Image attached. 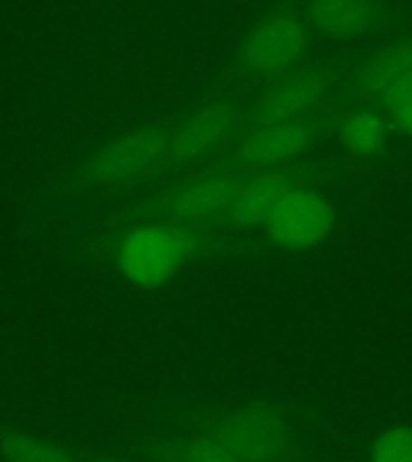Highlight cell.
Instances as JSON below:
<instances>
[{
	"instance_id": "obj_14",
	"label": "cell",
	"mask_w": 412,
	"mask_h": 462,
	"mask_svg": "<svg viewBox=\"0 0 412 462\" xmlns=\"http://www.w3.org/2000/svg\"><path fill=\"white\" fill-rule=\"evenodd\" d=\"M154 455L159 462H248L198 429L176 439L162 440L154 448Z\"/></svg>"
},
{
	"instance_id": "obj_8",
	"label": "cell",
	"mask_w": 412,
	"mask_h": 462,
	"mask_svg": "<svg viewBox=\"0 0 412 462\" xmlns=\"http://www.w3.org/2000/svg\"><path fill=\"white\" fill-rule=\"evenodd\" d=\"M340 68L335 63L321 60V63L299 65L296 70L275 78L258 99L248 104L244 130L270 125V123H285L314 114L331 92L335 75Z\"/></svg>"
},
{
	"instance_id": "obj_12",
	"label": "cell",
	"mask_w": 412,
	"mask_h": 462,
	"mask_svg": "<svg viewBox=\"0 0 412 462\" xmlns=\"http://www.w3.org/2000/svg\"><path fill=\"white\" fill-rule=\"evenodd\" d=\"M407 70H412V34L371 53L347 82L332 114L342 108L360 106V104H371Z\"/></svg>"
},
{
	"instance_id": "obj_5",
	"label": "cell",
	"mask_w": 412,
	"mask_h": 462,
	"mask_svg": "<svg viewBox=\"0 0 412 462\" xmlns=\"http://www.w3.org/2000/svg\"><path fill=\"white\" fill-rule=\"evenodd\" d=\"M311 34L314 32L299 10L289 5L275 7L244 34L239 46V65L260 79L287 75L309 60Z\"/></svg>"
},
{
	"instance_id": "obj_10",
	"label": "cell",
	"mask_w": 412,
	"mask_h": 462,
	"mask_svg": "<svg viewBox=\"0 0 412 462\" xmlns=\"http://www.w3.org/2000/svg\"><path fill=\"white\" fill-rule=\"evenodd\" d=\"M299 13L311 32L332 42H354L379 34L390 24L386 0H302Z\"/></svg>"
},
{
	"instance_id": "obj_4",
	"label": "cell",
	"mask_w": 412,
	"mask_h": 462,
	"mask_svg": "<svg viewBox=\"0 0 412 462\" xmlns=\"http://www.w3.org/2000/svg\"><path fill=\"white\" fill-rule=\"evenodd\" d=\"M321 130L323 123L316 114L248 128L237 144L227 147L217 157L212 169L241 173V176L287 169L292 162H299L316 147Z\"/></svg>"
},
{
	"instance_id": "obj_11",
	"label": "cell",
	"mask_w": 412,
	"mask_h": 462,
	"mask_svg": "<svg viewBox=\"0 0 412 462\" xmlns=\"http://www.w3.org/2000/svg\"><path fill=\"white\" fill-rule=\"evenodd\" d=\"M296 188H302V176L292 169H277V171L248 176L237 198L215 222L217 231L222 234V231L258 229Z\"/></svg>"
},
{
	"instance_id": "obj_1",
	"label": "cell",
	"mask_w": 412,
	"mask_h": 462,
	"mask_svg": "<svg viewBox=\"0 0 412 462\" xmlns=\"http://www.w3.org/2000/svg\"><path fill=\"white\" fill-rule=\"evenodd\" d=\"M220 231L212 224L150 219L121 231L114 241L116 273L133 287L159 289L208 248Z\"/></svg>"
},
{
	"instance_id": "obj_9",
	"label": "cell",
	"mask_w": 412,
	"mask_h": 462,
	"mask_svg": "<svg viewBox=\"0 0 412 462\" xmlns=\"http://www.w3.org/2000/svg\"><path fill=\"white\" fill-rule=\"evenodd\" d=\"M338 215L331 200L311 188H296L275 209V215L263 224L266 238L277 248L306 251L323 244L335 229Z\"/></svg>"
},
{
	"instance_id": "obj_16",
	"label": "cell",
	"mask_w": 412,
	"mask_h": 462,
	"mask_svg": "<svg viewBox=\"0 0 412 462\" xmlns=\"http://www.w3.org/2000/svg\"><path fill=\"white\" fill-rule=\"evenodd\" d=\"M369 462H412L410 426L383 431L369 448Z\"/></svg>"
},
{
	"instance_id": "obj_17",
	"label": "cell",
	"mask_w": 412,
	"mask_h": 462,
	"mask_svg": "<svg viewBox=\"0 0 412 462\" xmlns=\"http://www.w3.org/2000/svg\"><path fill=\"white\" fill-rule=\"evenodd\" d=\"M371 104L386 116V121H389L390 116L412 108V70H407L403 78L396 79V82H393L381 97H376Z\"/></svg>"
},
{
	"instance_id": "obj_15",
	"label": "cell",
	"mask_w": 412,
	"mask_h": 462,
	"mask_svg": "<svg viewBox=\"0 0 412 462\" xmlns=\"http://www.w3.org/2000/svg\"><path fill=\"white\" fill-rule=\"evenodd\" d=\"M0 455L7 462H78L63 446L24 431H0Z\"/></svg>"
},
{
	"instance_id": "obj_7",
	"label": "cell",
	"mask_w": 412,
	"mask_h": 462,
	"mask_svg": "<svg viewBox=\"0 0 412 462\" xmlns=\"http://www.w3.org/2000/svg\"><path fill=\"white\" fill-rule=\"evenodd\" d=\"M248 104L237 99H215L193 108L183 116H176L169 150H166V169L188 166L220 157L229 147L231 137L244 130Z\"/></svg>"
},
{
	"instance_id": "obj_2",
	"label": "cell",
	"mask_w": 412,
	"mask_h": 462,
	"mask_svg": "<svg viewBox=\"0 0 412 462\" xmlns=\"http://www.w3.org/2000/svg\"><path fill=\"white\" fill-rule=\"evenodd\" d=\"M173 123H176V116L143 123V125L101 140L72 169V188L75 190H108V188L133 186L162 173Z\"/></svg>"
},
{
	"instance_id": "obj_3",
	"label": "cell",
	"mask_w": 412,
	"mask_h": 462,
	"mask_svg": "<svg viewBox=\"0 0 412 462\" xmlns=\"http://www.w3.org/2000/svg\"><path fill=\"white\" fill-rule=\"evenodd\" d=\"M198 431L248 462H295L296 457L292 426L270 404L248 402L210 411L198 419Z\"/></svg>"
},
{
	"instance_id": "obj_6",
	"label": "cell",
	"mask_w": 412,
	"mask_h": 462,
	"mask_svg": "<svg viewBox=\"0 0 412 462\" xmlns=\"http://www.w3.org/2000/svg\"><path fill=\"white\" fill-rule=\"evenodd\" d=\"M246 179L248 176H241V173L210 169L208 173H201L186 183L159 190L157 195L140 202L133 212L140 222L166 219V222H193L215 226L224 209L237 198Z\"/></svg>"
},
{
	"instance_id": "obj_13",
	"label": "cell",
	"mask_w": 412,
	"mask_h": 462,
	"mask_svg": "<svg viewBox=\"0 0 412 462\" xmlns=\"http://www.w3.org/2000/svg\"><path fill=\"white\" fill-rule=\"evenodd\" d=\"M335 114H338L335 116L338 140L347 154L357 159L381 154L390 135V125L374 104H360V106L342 108Z\"/></svg>"
}]
</instances>
